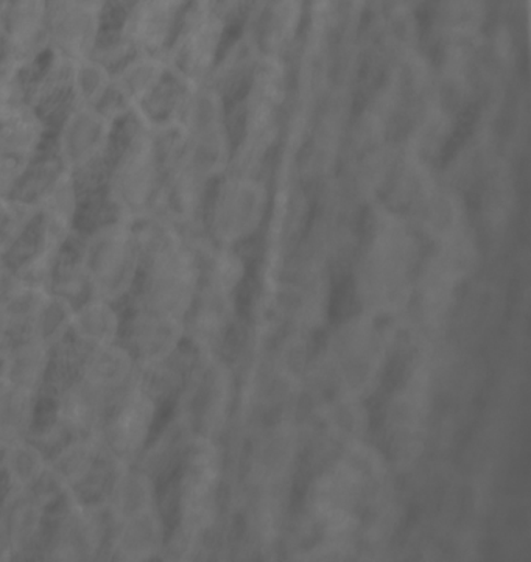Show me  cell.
<instances>
[{
    "instance_id": "9a60e30c",
    "label": "cell",
    "mask_w": 531,
    "mask_h": 562,
    "mask_svg": "<svg viewBox=\"0 0 531 562\" xmlns=\"http://www.w3.org/2000/svg\"><path fill=\"white\" fill-rule=\"evenodd\" d=\"M177 3L136 2L126 11L122 27V38L135 54L159 55L169 43L177 20Z\"/></svg>"
},
{
    "instance_id": "4316f807",
    "label": "cell",
    "mask_w": 531,
    "mask_h": 562,
    "mask_svg": "<svg viewBox=\"0 0 531 562\" xmlns=\"http://www.w3.org/2000/svg\"><path fill=\"white\" fill-rule=\"evenodd\" d=\"M33 159L0 151V199H11L24 184Z\"/></svg>"
},
{
    "instance_id": "3957f363",
    "label": "cell",
    "mask_w": 531,
    "mask_h": 562,
    "mask_svg": "<svg viewBox=\"0 0 531 562\" xmlns=\"http://www.w3.org/2000/svg\"><path fill=\"white\" fill-rule=\"evenodd\" d=\"M47 515L43 554L54 561H92L106 552L111 520L103 502L66 494Z\"/></svg>"
},
{
    "instance_id": "e0dca14e",
    "label": "cell",
    "mask_w": 531,
    "mask_h": 562,
    "mask_svg": "<svg viewBox=\"0 0 531 562\" xmlns=\"http://www.w3.org/2000/svg\"><path fill=\"white\" fill-rule=\"evenodd\" d=\"M54 360V348L39 338L14 340L0 362V381L41 394Z\"/></svg>"
},
{
    "instance_id": "6da1fadb",
    "label": "cell",
    "mask_w": 531,
    "mask_h": 562,
    "mask_svg": "<svg viewBox=\"0 0 531 562\" xmlns=\"http://www.w3.org/2000/svg\"><path fill=\"white\" fill-rule=\"evenodd\" d=\"M87 281L89 297L118 304L135 292L143 260L132 223L110 220L100 223L81 241L77 255Z\"/></svg>"
},
{
    "instance_id": "ac0fdd59",
    "label": "cell",
    "mask_w": 531,
    "mask_h": 562,
    "mask_svg": "<svg viewBox=\"0 0 531 562\" xmlns=\"http://www.w3.org/2000/svg\"><path fill=\"white\" fill-rule=\"evenodd\" d=\"M122 329L124 323L116 305L88 297L74 312L69 340L76 345L78 351L88 352L121 341Z\"/></svg>"
},
{
    "instance_id": "44dd1931",
    "label": "cell",
    "mask_w": 531,
    "mask_h": 562,
    "mask_svg": "<svg viewBox=\"0 0 531 562\" xmlns=\"http://www.w3.org/2000/svg\"><path fill=\"white\" fill-rule=\"evenodd\" d=\"M39 394L0 381V446L29 438L38 416Z\"/></svg>"
},
{
    "instance_id": "cb8c5ba5",
    "label": "cell",
    "mask_w": 531,
    "mask_h": 562,
    "mask_svg": "<svg viewBox=\"0 0 531 562\" xmlns=\"http://www.w3.org/2000/svg\"><path fill=\"white\" fill-rule=\"evenodd\" d=\"M36 207L33 201L0 200V256L7 258L29 236L35 225Z\"/></svg>"
},
{
    "instance_id": "ffe728a7",
    "label": "cell",
    "mask_w": 531,
    "mask_h": 562,
    "mask_svg": "<svg viewBox=\"0 0 531 562\" xmlns=\"http://www.w3.org/2000/svg\"><path fill=\"white\" fill-rule=\"evenodd\" d=\"M46 136V121L30 103L0 115V151L35 159Z\"/></svg>"
},
{
    "instance_id": "5b68a950",
    "label": "cell",
    "mask_w": 531,
    "mask_h": 562,
    "mask_svg": "<svg viewBox=\"0 0 531 562\" xmlns=\"http://www.w3.org/2000/svg\"><path fill=\"white\" fill-rule=\"evenodd\" d=\"M159 404L139 385L132 386L108 411L99 434L117 467L137 463L158 423Z\"/></svg>"
},
{
    "instance_id": "7c38bea8",
    "label": "cell",
    "mask_w": 531,
    "mask_h": 562,
    "mask_svg": "<svg viewBox=\"0 0 531 562\" xmlns=\"http://www.w3.org/2000/svg\"><path fill=\"white\" fill-rule=\"evenodd\" d=\"M165 543L166 520L161 509L156 508L111 525L106 553L118 561H150L161 553Z\"/></svg>"
},
{
    "instance_id": "277c9868",
    "label": "cell",
    "mask_w": 531,
    "mask_h": 562,
    "mask_svg": "<svg viewBox=\"0 0 531 562\" xmlns=\"http://www.w3.org/2000/svg\"><path fill=\"white\" fill-rule=\"evenodd\" d=\"M118 468L99 434L70 438L48 458V471L63 491L83 502H103Z\"/></svg>"
},
{
    "instance_id": "603a6c76",
    "label": "cell",
    "mask_w": 531,
    "mask_h": 562,
    "mask_svg": "<svg viewBox=\"0 0 531 562\" xmlns=\"http://www.w3.org/2000/svg\"><path fill=\"white\" fill-rule=\"evenodd\" d=\"M77 63L52 54L43 72L38 74L29 91V103L43 117L48 106H57L65 99L72 102L74 70Z\"/></svg>"
},
{
    "instance_id": "52a82bcc",
    "label": "cell",
    "mask_w": 531,
    "mask_h": 562,
    "mask_svg": "<svg viewBox=\"0 0 531 562\" xmlns=\"http://www.w3.org/2000/svg\"><path fill=\"white\" fill-rule=\"evenodd\" d=\"M48 5V48L74 63L92 58L102 38L103 2H52Z\"/></svg>"
},
{
    "instance_id": "d4e9b609",
    "label": "cell",
    "mask_w": 531,
    "mask_h": 562,
    "mask_svg": "<svg viewBox=\"0 0 531 562\" xmlns=\"http://www.w3.org/2000/svg\"><path fill=\"white\" fill-rule=\"evenodd\" d=\"M113 87V72L94 58L77 63L74 70V105L99 108Z\"/></svg>"
},
{
    "instance_id": "30bf717a",
    "label": "cell",
    "mask_w": 531,
    "mask_h": 562,
    "mask_svg": "<svg viewBox=\"0 0 531 562\" xmlns=\"http://www.w3.org/2000/svg\"><path fill=\"white\" fill-rule=\"evenodd\" d=\"M2 61L30 67L48 48V5L38 0L0 3Z\"/></svg>"
},
{
    "instance_id": "83f0119b",
    "label": "cell",
    "mask_w": 531,
    "mask_h": 562,
    "mask_svg": "<svg viewBox=\"0 0 531 562\" xmlns=\"http://www.w3.org/2000/svg\"><path fill=\"white\" fill-rule=\"evenodd\" d=\"M11 282H13V270H11L7 259L0 256V303H2L5 293L9 292Z\"/></svg>"
},
{
    "instance_id": "5bb4252c",
    "label": "cell",
    "mask_w": 531,
    "mask_h": 562,
    "mask_svg": "<svg viewBox=\"0 0 531 562\" xmlns=\"http://www.w3.org/2000/svg\"><path fill=\"white\" fill-rule=\"evenodd\" d=\"M122 335V344L133 352L139 364L158 363L170 359L180 340L178 318L137 308L126 322Z\"/></svg>"
},
{
    "instance_id": "7a4b0ae2",
    "label": "cell",
    "mask_w": 531,
    "mask_h": 562,
    "mask_svg": "<svg viewBox=\"0 0 531 562\" xmlns=\"http://www.w3.org/2000/svg\"><path fill=\"white\" fill-rule=\"evenodd\" d=\"M161 177V158L151 125L137 119V126L108 178V201L116 220L135 223L155 214Z\"/></svg>"
},
{
    "instance_id": "9c48e42d",
    "label": "cell",
    "mask_w": 531,
    "mask_h": 562,
    "mask_svg": "<svg viewBox=\"0 0 531 562\" xmlns=\"http://www.w3.org/2000/svg\"><path fill=\"white\" fill-rule=\"evenodd\" d=\"M36 207L35 233L38 247L61 252L72 237L78 215V182L61 167L48 177L32 200Z\"/></svg>"
},
{
    "instance_id": "7402d4cb",
    "label": "cell",
    "mask_w": 531,
    "mask_h": 562,
    "mask_svg": "<svg viewBox=\"0 0 531 562\" xmlns=\"http://www.w3.org/2000/svg\"><path fill=\"white\" fill-rule=\"evenodd\" d=\"M48 468V457L32 439H18L2 448V474L9 490H33Z\"/></svg>"
},
{
    "instance_id": "4fadbf2b",
    "label": "cell",
    "mask_w": 531,
    "mask_h": 562,
    "mask_svg": "<svg viewBox=\"0 0 531 562\" xmlns=\"http://www.w3.org/2000/svg\"><path fill=\"white\" fill-rule=\"evenodd\" d=\"M166 76L161 55L135 54L113 74V87L106 100L117 103V113H135L154 97Z\"/></svg>"
},
{
    "instance_id": "8fae6325",
    "label": "cell",
    "mask_w": 531,
    "mask_h": 562,
    "mask_svg": "<svg viewBox=\"0 0 531 562\" xmlns=\"http://www.w3.org/2000/svg\"><path fill=\"white\" fill-rule=\"evenodd\" d=\"M137 374L139 363L122 341L84 352L77 370V378L106 405L108 411L136 385Z\"/></svg>"
},
{
    "instance_id": "f1b7e54d",
    "label": "cell",
    "mask_w": 531,
    "mask_h": 562,
    "mask_svg": "<svg viewBox=\"0 0 531 562\" xmlns=\"http://www.w3.org/2000/svg\"><path fill=\"white\" fill-rule=\"evenodd\" d=\"M13 345V338L5 333L2 326H0V362H2L5 353L9 352L10 346Z\"/></svg>"
},
{
    "instance_id": "484cf974",
    "label": "cell",
    "mask_w": 531,
    "mask_h": 562,
    "mask_svg": "<svg viewBox=\"0 0 531 562\" xmlns=\"http://www.w3.org/2000/svg\"><path fill=\"white\" fill-rule=\"evenodd\" d=\"M24 69L25 67L0 59V115L29 103Z\"/></svg>"
},
{
    "instance_id": "2e32d148",
    "label": "cell",
    "mask_w": 531,
    "mask_h": 562,
    "mask_svg": "<svg viewBox=\"0 0 531 562\" xmlns=\"http://www.w3.org/2000/svg\"><path fill=\"white\" fill-rule=\"evenodd\" d=\"M111 525L159 508L158 485L147 472L133 464L121 467L103 498Z\"/></svg>"
},
{
    "instance_id": "d6986e66",
    "label": "cell",
    "mask_w": 531,
    "mask_h": 562,
    "mask_svg": "<svg viewBox=\"0 0 531 562\" xmlns=\"http://www.w3.org/2000/svg\"><path fill=\"white\" fill-rule=\"evenodd\" d=\"M50 293L52 290L20 284L13 279L9 292L0 303V326L13 341L32 337Z\"/></svg>"
},
{
    "instance_id": "ba28073f",
    "label": "cell",
    "mask_w": 531,
    "mask_h": 562,
    "mask_svg": "<svg viewBox=\"0 0 531 562\" xmlns=\"http://www.w3.org/2000/svg\"><path fill=\"white\" fill-rule=\"evenodd\" d=\"M48 512L36 491L9 490L0 501V557L18 560L43 552Z\"/></svg>"
},
{
    "instance_id": "8992f818",
    "label": "cell",
    "mask_w": 531,
    "mask_h": 562,
    "mask_svg": "<svg viewBox=\"0 0 531 562\" xmlns=\"http://www.w3.org/2000/svg\"><path fill=\"white\" fill-rule=\"evenodd\" d=\"M114 121L100 108L70 105L57 137L58 164L74 178L87 177L110 156Z\"/></svg>"
}]
</instances>
